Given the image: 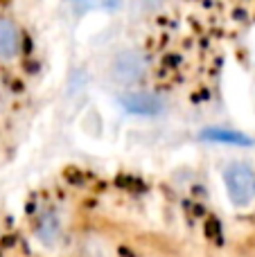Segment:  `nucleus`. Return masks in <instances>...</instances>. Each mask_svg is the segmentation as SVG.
Listing matches in <instances>:
<instances>
[{"label":"nucleus","mask_w":255,"mask_h":257,"mask_svg":"<svg viewBox=\"0 0 255 257\" xmlns=\"http://www.w3.org/2000/svg\"><path fill=\"white\" fill-rule=\"evenodd\" d=\"M120 104L126 113H134V115H158L165 108L163 99L152 93H131L122 97Z\"/></svg>","instance_id":"nucleus-3"},{"label":"nucleus","mask_w":255,"mask_h":257,"mask_svg":"<svg viewBox=\"0 0 255 257\" xmlns=\"http://www.w3.org/2000/svg\"><path fill=\"white\" fill-rule=\"evenodd\" d=\"M224 185L235 208H248L255 201V169L246 163H230L224 169Z\"/></svg>","instance_id":"nucleus-1"},{"label":"nucleus","mask_w":255,"mask_h":257,"mask_svg":"<svg viewBox=\"0 0 255 257\" xmlns=\"http://www.w3.org/2000/svg\"><path fill=\"white\" fill-rule=\"evenodd\" d=\"M203 140L208 142H221V145H237V147H248L253 140L239 131H230V128H206L201 133Z\"/></svg>","instance_id":"nucleus-5"},{"label":"nucleus","mask_w":255,"mask_h":257,"mask_svg":"<svg viewBox=\"0 0 255 257\" xmlns=\"http://www.w3.org/2000/svg\"><path fill=\"white\" fill-rule=\"evenodd\" d=\"M21 50V32L9 18H0V59L9 61Z\"/></svg>","instance_id":"nucleus-4"},{"label":"nucleus","mask_w":255,"mask_h":257,"mask_svg":"<svg viewBox=\"0 0 255 257\" xmlns=\"http://www.w3.org/2000/svg\"><path fill=\"white\" fill-rule=\"evenodd\" d=\"M36 235H39V239L43 244H50V246L57 244L61 239V223H59V219L54 214H45L41 219L39 228H36Z\"/></svg>","instance_id":"nucleus-6"},{"label":"nucleus","mask_w":255,"mask_h":257,"mask_svg":"<svg viewBox=\"0 0 255 257\" xmlns=\"http://www.w3.org/2000/svg\"><path fill=\"white\" fill-rule=\"evenodd\" d=\"M145 72V61L138 52H120L115 59H113V66H111V75L117 84L122 86H129V84H136V81L143 77Z\"/></svg>","instance_id":"nucleus-2"},{"label":"nucleus","mask_w":255,"mask_h":257,"mask_svg":"<svg viewBox=\"0 0 255 257\" xmlns=\"http://www.w3.org/2000/svg\"><path fill=\"white\" fill-rule=\"evenodd\" d=\"M79 5L81 9H102V12H111L117 7V0H72Z\"/></svg>","instance_id":"nucleus-7"}]
</instances>
